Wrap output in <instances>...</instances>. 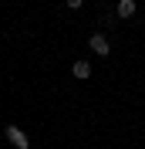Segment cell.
Segmentation results:
<instances>
[{
    "label": "cell",
    "mask_w": 145,
    "mask_h": 149,
    "mask_svg": "<svg viewBox=\"0 0 145 149\" xmlns=\"http://www.w3.org/2000/svg\"><path fill=\"white\" fill-rule=\"evenodd\" d=\"M88 47H91V51H95L98 58H108V51H111V41H108L105 34H91V37H88Z\"/></svg>",
    "instance_id": "6da1fadb"
},
{
    "label": "cell",
    "mask_w": 145,
    "mask_h": 149,
    "mask_svg": "<svg viewBox=\"0 0 145 149\" xmlns=\"http://www.w3.org/2000/svg\"><path fill=\"white\" fill-rule=\"evenodd\" d=\"M115 17H118V20H128V17H135V0H118V7H115Z\"/></svg>",
    "instance_id": "7a4b0ae2"
},
{
    "label": "cell",
    "mask_w": 145,
    "mask_h": 149,
    "mask_svg": "<svg viewBox=\"0 0 145 149\" xmlns=\"http://www.w3.org/2000/svg\"><path fill=\"white\" fill-rule=\"evenodd\" d=\"M7 136H10V142H14V149H27V136H24L17 125H7Z\"/></svg>",
    "instance_id": "3957f363"
},
{
    "label": "cell",
    "mask_w": 145,
    "mask_h": 149,
    "mask_svg": "<svg viewBox=\"0 0 145 149\" xmlns=\"http://www.w3.org/2000/svg\"><path fill=\"white\" fill-rule=\"evenodd\" d=\"M71 74H74V78H81V81H84V78H88V74H91V65H88V61H74V65H71Z\"/></svg>",
    "instance_id": "277c9868"
},
{
    "label": "cell",
    "mask_w": 145,
    "mask_h": 149,
    "mask_svg": "<svg viewBox=\"0 0 145 149\" xmlns=\"http://www.w3.org/2000/svg\"><path fill=\"white\" fill-rule=\"evenodd\" d=\"M81 3H84V0H64V7H71V10H78Z\"/></svg>",
    "instance_id": "5b68a950"
}]
</instances>
